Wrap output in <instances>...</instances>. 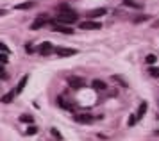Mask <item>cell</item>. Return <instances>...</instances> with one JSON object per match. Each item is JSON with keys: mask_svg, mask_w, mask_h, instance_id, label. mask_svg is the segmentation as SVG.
<instances>
[{"mask_svg": "<svg viewBox=\"0 0 159 141\" xmlns=\"http://www.w3.org/2000/svg\"><path fill=\"white\" fill-rule=\"evenodd\" d=\"M57 20L61 23H75L79 20V14L66 4H61V6H57Z\"/></svg>", "mask_w": 159, "mask_h": 141, "instance_id": "6da1fadb", "label": "cell"}, {"mask_svg": "<svg viewBox=\"0 0 159 141\" xmlns=\"http://www.w3.org/2000/svg\"><path fill=\"white\" fill-rule=\"evenodd\" d=\"M52 25V30H56V32H63V34H73V29L66 27L65 23H61V21H48Z\"/></svg>", "mask_w": 159, "mask_h": 141, "instance_id": "7a4b0ae2", "label": "cell"}, {"mask_svg": "<svg viewBox=\"0 0 159 141\" xmlns=\"http://www.w3.org/2000/svg\"><path fill=\"white\" fill-rule=\"evenodd\" d=\"M79 29H84V30H97V29H102L100 21H93V20H86V21H80Z\"/></svg>", "mask_w": 159, "mask_h": 141, "instance_id": "3957f363", "label": "cell"}, {"mask_svg": "<svg viewBox=\"0 0 159 141\" xmlns=\"http://www.w3.org/2000/svg\"><path fill=\"white\" fill-rule=\"evenodd\" d=\"M48 21H50V20H48V18H47L45 14H39V16H38L36 20H34L32 23H30V29H32V30H38V29L45 27V25H47Z\"/></svg>", "mask_w": 159, "mask_h": 141, "instance_id": "277c9868", "label": "cell"}, {"mask_svg": "<svg viewBox=\"0 0 159 141\" xmlns=\"http://www.w3.org/2000/svg\"><path fill=\"white\" fill-rule=\"evenodd\" d=\"M56 54H57L59 57H70V56H75L77 50L75 48H65V47H57V48H56Z\"/></svg>", "mask_w": 159, "mask_h": 141, "instance_id": "5b68a950", "label": "cell"}, {"mask_svg": "<svg viewBox=\"0 0 159 141\" xmlns=\"http://www.w3.org/2000/svg\"><path fill=\"white\" fill-rule=\"evenodd\" d=\"M68 84L72 86L73 89H80V88L86 86V82H84V79H80V77H70L68 79Z\"/></svg>", "mask_w": 159, "mask_h": 141, "instance_id": "8992f818", "label": "cell"}, {"mask_svg": "<svg viewBox=\"0 0 159 141\" xmlns=\"http://www.w3.org/2000/svg\"><path fill=\"white\" fill-rule=\"evenodd\" d=\"M52 50H54V47H52V43L45 41L39 45V48H38V52L41 54V56H48V54H52Z\"/></svg>", "mask_w": 159, "mask_h": 141, "instance_id": "52a82bcc", "label": "cell"}, {"mask_svg": "<svg viewBox=\"0 0 159 141\" xmlns=\"http://www.w3.org/2000/svg\"><path fill=\"white\" fill-rule=\"evenodd\" d=\"M73 118H75V121H77V123H91V121H93V116H91V114H75V116H73Z\"/></svg>", "mask_w": 159, "mask_h": 141, "instance_id": "ba28073f", "label": "cell"}, {"mask_svg": "<svg viewBox=\"0 0 159 141\" xmlns=\"http://www.w3.org/2000/svg\"><path fill=\"white\" fill-rule=\"evenodd\" d=\"M106 13H107V9H106V7H98V9L89 11V13H88V16H89V18H98V16H104Z\"/></svg>", "mask_w": 159, "mask_h": 141, "instance_id": "9c48e42d", "label": "cell"}, {"mask_svg": "<svg viewBox=\"0 0 159 141\" xmlns=\"http://www.w3.org/2000/svg\"><path fill=\"white\" fill-rule=\"evenodd\" d=\"M36 6V2H32V0H27V2H23V4H16L15 9H18V11H25V9H30V7Z\"/></svg>", "mask_w": 159, "mask_h": 141, "instance_id": "30bf717a", "label": "cell"}, {"mask_svg": "<svg viewBox=\"0 0 159 141\" xmlns=\"http://www.w3.org/2000/svg\"><path fill=\"white\" fill-rule=\"evenodd\" d=\"M147 109H148V104H147V102H141V104H139V107H138V113H136L138 120H141V118L145 116V113H147Z\"/></svg>", "mask_w": 159, "mask_h": 141, "instance_id": "8fae6325", "label": "cell"}, {"mask_svg": "<svg viewBox=\"0 0 159 141\" xmlns=\"http://www.w3.org/2000/svg\"><path fill=\"white\" fill-rule=\"evenodd\" d=\"M16 95H18V93H16V89L6 93V95H2V102H4V104H9V102H13V98H15Z\"/></svg>", "mask_w": 159, "mask_h": 141, "instance_id": "7c38bea8", "label": "cell"}, {"mask_svg": "<svg viewBox=\"0 0 159 141\" xmlns=\"http://www.w3.org/2000/svg\"><path fill=\"white\" fill-rule=\"evenodd\" d=\"M27 80H29V75H23V77L20 79V82H18V88H16V93H18V95L23 91V88H25V84H27Z\"/></svg>", "mask_w": 159, "mask_h": 141, "instance_id": "4fadbf2b", "label": "cell"}, {"mask_svg": "<svg viewBox=\"0 0 159 141\" xmlns=\"http://www.w3.org/2000/svg\"><path fill=\"white\" fill-rule=\"evenodd\" d=\"M91 86H93L95 89H106V88H107L106 82H104V80H98V79H95L93 82H91Z\"/></svg>", "mask_w": 159, "mask_h": 141, "instance_id": "5bb4252c", "label": "cell"}, {"mask_svg": "<svg viewBox=\"0 0 159 141\" xmlns=\"http://www.w3.org/2000/svg\"><path fill=\"white\" fill-rule=\"evenodd\" d=\"M57 104L61 107H65V109H73V106H72V104H68L65 98H57Z\"/></svg>", "mask_w": 159, "mask_h": 141, "instance_id": "9a60e30c", "label": "cell"}, {"mask_svg": "<svg viewBox=\"0 0 159 141\" xmlns=\"http://www.w3.org/2000/svg\"><path fill=\"white\" fill-rule=\"evenodd\" d=\"M32 120H34V118H32L30 114H22V116H20V121H23V123H32Z\"/></svg>", "mask_w": 159, "mask_h": 141, "instance_id": "2e32d148", "label": "cell"}, {"mask_svg": "<svg viewBox=\"0 0 159 141\" xmlns=\"http://www.w3.org/2000/svg\"><path fill=\"white\" fill-rule=\"evenodd\" d=\"M145 61H147V64H154L156 61H157V57L154 56V54H148V56L145 57Z\"/></svg>", "mask_w": 159, "mask_h": 141, "instance_id": "e0dca14e", "label": "cell"}, {"mask_svg": "<svg viewBox=\"0 0 159 141\" xmlns=\"http://www.w3.org/2000/svg\"><path fill=\"white\" fill-rule=\"evenodd\" d=\"M50 132H52V136H54V138H56V139H63V136H61V132H59L57 129H50Z\"/></svg>", "mask_w": 159, "mask_h": 141, "instance_id": "ac0fdd59", "label": "cell"}, {"mask_svg": "<svg viewBox=\"0 0 159 141\" xmlns=\"http://www.w3.org/2000/svg\"><path fill=\"white\" fill-rule=\"evenodd\" d=\"M148 18H150L148 14H141V16H138V18H136V20H134V21H136V23H139V21H147V20H148Z\"/></svg>", "mask_w": 159, "mask_h": 141, "instance_id": "d6986e66", "label": "cell"}, {"mask_svg": "<svg viewBox=\"0 0 159 141\" xmlns=\"http://www.w3.org/2000/svg\"><path fill=\"white\" fill-rule=\"evenodd\" d=\"M136 121H138V116L136 114H130V118H129V125L132 127V125H136Z\"/></svg>", "mask_w": 159, "mask_h": 141, "instance_id": "ffe728a7", "label": "cell"}, {"mask_svg": "<svg viewBox=\"0 0 159 141\" xmlns=\"http://www.w3.org/2000/svg\"><path fill=\"white\" fill-rule=\"evenodd\" d=\"M0 52H4V54H9L7 45H6V43H2V41H0Z\"/></svg>", "mask_w": 159, "mask_h": 141, "instance_id": "44dd1931", "label": "cell"}, {"mask_svg": "<svg viewBox=\"0 0 159 141\" xmlns=\"http://www.w3.org/2000/svg\"><path fill=\"white\" fill-rule=\"evenodd\" d=\"M123 4H125V6H130V7H141L139 4H134L132 0H123Z\"/></svg>", "mask_w": 159, "mask_h": 141, "instance_id": "7402d4cb", "label": "cell"}, {"mask_svg": "<svg viewBox=\"0 0 159 141\" xmlns=\"http://www.w3.org/2000/svg\"><path fill=\"white\" fill-rule=\"evenodd\" d=\"M148 71H150L152 77H159V68H150Z\"/></svg>", "mask_w": 159, "mask_h": 141, "instance_id": "603a6c76", "label": "cell"}, {"mask_svg": "<svg viewBox=\"0 0 159 141\" xmlns=\"http://www.w3.org/2000/svg\"><path fill=\"white\" fill-rule=\"evenodd\" d=\"M36 132H38V127H34V125H32V127H29V129H27V134H36Z\"/></svg>", "mask_w": 159, "mask_h": 141, "instance_id": "cb8c5ba5", "label": "cell"}, {"mask_svg": "<svg viewBox=\"0 0 159 141\" xmlns=\"http://www.w3.org/2000/svg\"><path fill=\"white\" fill-rule=\"evenodd\" d=\"M0 79H7V73H6V70L0 66Z\"/></svg>", "mask_w": 159, "mask_h": 141, "instance_id": "d4e9b609", "label": "cell"}, {"mask_svg": "<svg viewBox=\"0 0 159 141\" xmlns=\"http://www.w3.org/2000/svg\"><path fill=\"white\" fill-rule=\"evenodd\" d=\"M25 50H27V54H32L34 52V47L32 45H25Z\"/></svg>", "mask_w": 159, "mask_h": 141, "instance_id": "484cf974", "label": "cell"}, {"mask_svg": "<svg viewBox=\"0 0 159 141\" xmlns=\"http://www.w3.org/2000/svg\"><path fill=\"white\" fill-rule=\"evenodd\" d=\"M152 29H159V20H156L154 23H152Z\"/></svg>", "mask_w": 159, "mask_h": 141, "instance_id": "4316f807", "label": "cell"}, {"mask_svg": "<svg viewBox=\"0 0 159 141\" xmlns=\"http://www.w3.org/2000/svg\"><path fill=\"white\" fill-rule=\"evenodd\" d=\"M0 61H2V63H6V61H7V57H6V56H0Z\"/></svg>", "mask_w": 159, "mask_h": 141, "instance_id": "83f0119b", "label": "cell"}, {"mask_svg": "<svg viewBox=\"0 0 159 141\" xmlns=\"http://www.w3.org/2000/svg\"><path fill=\"white\" fill-rule=\"evenodd\" d=\"M7 13V11H6V9H0V16H4V14Z\"/></svg>", "mask_w": 159, "mask_h": 141, "instance_id": "f1b7e54d", "label": "cell"}]
</instances>
